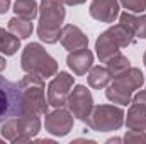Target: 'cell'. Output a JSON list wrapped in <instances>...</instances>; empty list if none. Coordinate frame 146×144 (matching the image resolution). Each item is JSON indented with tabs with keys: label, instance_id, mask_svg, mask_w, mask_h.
<instances>
[{
	"label": "cell",
	"instance_id": "6da1fadb",
	"mask_svg": "<svg viewBox=\"0 0 146 144\" xmlns=\"http://www.w3.org/2000/svg\"><path fill=\"white\" fill-rule=\"evenodd\" d=\"M66 10L63 0H42L39 5V24L37 36L46 44H54L60 41L61 24L65 20Z\"/></svg>",
	"mask_w": 146,
	"mask_h": 144
},
{
	"label": "cell",
	"instance_id": "7a4b0ae2",
	"mask_svg": "<svg viewBox=\"0 0 146 144\" xmlns=\"http://www.w3.org/2000/svg\"><path fill=\"white\" fill-rule=\"evenodd\" d=\"M21 68L26 73L37 75L44 80L58 73V63L39 42H29L22 51Z\"/></svg>",
	"mask_w": 146,
	"mask_h": 144
},
{
	"label": "cell",
	"instance_id": "3957f363",
	"mask_svg": "<svg viewBox=\"0 0 146 144\" xmlns=\"http://www.w3.org/2000/svg\"><path fill=\"white\" fill-rule=\"evenodd\" d=\"M21 92H22V114H37L46 115L48 114V102L44 97V81L41 76L27 73L19 81Z\"/></svg>",
	"mask_w": 146,
	"mask_h": 144
},
{
	"label": "cell",
	"instance_id": "277c9868",
	"mask_svg": "<svg viewBox=\"0 0 146 144\" xmlns=\"http://www.w3.org/2000/svg\"><path fill=\"white\" fill-rule=\"evenodd\" d=\"M136 41V36L121 22L115 24L114 27H110L107 31H104L99 39L95 41V51L97 56L102 63H106L109 58H112L115 53H119L121 48H126L129 44H133Z\"/></svg>",
	"mask_w": 146,
	"mask_h": 144
},
{
	"label": "cell",
	"instance_id": "5b68a950",
	"mask_svg": "<svg viewBox=\"0 0 146 144\" xmlns=\"http://www.w3.org/2000/svg\"><path fill=\"white\" fill-rule=\"evenodd\" d=\"M83 122L87 124V127L97 132L117 131L124 124V112L122 108L114 105H97L92 108V112Z\"/></svg>",
	"mask_w": 146,
	"mask_h": 144
},
{
	"label": "cell",
	"instance_id": "8992f818",
	"mask_svg": "<svg viewBox=\"0 0 146 144\" xmlns=\"http://www.w3.org/2000/svg\"><path fill=\"white\" fill-rule=\"evenodd\" d=\"M22 114V92L19 83L0 76V126Z\"/></svg>",
	"mask_w": 146,
	"mask_h": 144
},
{
	"label": "cell",
	"instance_id": "52a82bcc",
	"mask_svg": "<svg viewBox=\"0 0 146 144\" xmlns=\"http://www.w3.org/2000/svg\"><path fill=\"white\" fill-rule=\"evenodd\" d=\"M65 105L68 107L73 117H76L83 122L94 108V98H92L90 90L85 85H76L73 88V92L68 95Z\"/></svg>",
	"mask_w": 146,
	"mask_h": 144
},
{
	"label": "cell",
	"instance_id": "ba28073f",
	"mask_svg": "<svg viewBox=\"0 0 146 144\" xmlns=\"http://www.w3.org/2000/svg\"><path fill=\"white\" fill-rule=\"evenodd\" d=\"M73 83H75V76L60 71L48 85V104L51 107H63L66 104Z\"/></svg>",
	"mask_w": 146,
	"mask_h": 144
},
{
	"label": "cell",
	"instance_id": "9c48e42d",
	"mask_svg": "<svg viewBox=\"0 0 146 144\" xmlns=\"http://www.w3.org/2000/svg\"><path fill=\"white\" fill-rule=\"evenodd\" d=\"M44 127L49 134L63 137L73 129V115L70 110H65L61 107H56V110L46 114Z\"/></svg>",
	"mask_w": 146,
	"mask_h": 144
},
{
	"label": "cell",
	"instance_id": "30bf717a",
	"mask_svg": "<svg viewBox=\"0 0 146 144\" xmlns=\"http://www.w3.org/2000/svg\"><path fill=\"white\" fill-rule=\"evenodd\" d=\"M15 119H17V132H19V136L14 141V144L31 141L39 132V129H41V120H39L37 114H27V112H24V114H21Z\"/></svg>",
	"mask_w": 146,
	"mask_h": 144
},
{
	"label": "cell",
	"instance_id": "8fae6325",
	"mask_svg": "<svg viewBox=\"0 0 146 144\" xmlns=\"http://www.w3.org/2000/svg\"><path fill=\"white\" fill-rule=\"evenodd\" d=\"M88 12L95 20L110 24L119 17V2L117 0H92Z\"/></svg>",
	"mask_w": 146,
	"mask_h": 144
},
{
	"label": "cell",
	"instance_id": "7c38bea8",
	"mask_svg": "<svg viewBox=\"0 0 146 144\" xmlns=\"http://www.w3.org/2000/svg\"><path fill=\"white\" fill-rule=\"evenodd\" d=\"M66 65L76 76H83L87 71H90L94 65V53L88 48H82L76 51H70L66 58Z\"/></svg>",
	"mask_w": 146,
	"mask_h": 144
},
{
	"label": "cell",
	"instance_id": "4fadbf2b",
	"mask_svg": "<svg viewBox=\"0 0 146 144\" xmlns=\"http://www.w3.org/2000/svg\"><path fill=\"white\" fill-rule=\"evenodd\" d=\"M60 42L65 49L68 51H76L82 48L88 46V37L82 32L80 27L73 26V24H66L61 27V34H60Z\"/></svg>",
	"mask_w": 146,
	"mask_h": 144
},
{
	"label": "cell",
	"instance_id": "5bb4252c",
	"mask_svg": "<svg viewBox=\"0 0 146 144\" xmlns=\"http://www.w3.org/2000/svg\"><path fill=\"white\" fill-rule=\"evenodd\" d=\"M112 78H114L115 83H119L121 87L127 88L129 92H134V90L141 88V85L145 83V75L141 73V70L133 68V66H129V68L124 70V71L117 73V75L112 76Z\"/></svg>",
	"mask_w": 146,
	"mask_h": 144
},
{
	"label": "cell",
	"instance_id": "9a60e30c",
	"mask_svg": "<svg viewBox=\"0 0 146 144\" xmlns=\"http://www.w3.org/2000/svg\"><path fill=\"white\" fill-rule=\"evenodd\" d=\"M126 126L129 131H146V105L131 102L126 117Z\"/></svg>",
	"mask_w": 146,
	"mask_h": 144
},
{
	"label": "cell",
	"instance_id": "2e32d148",
	"mask_svg": "<svg viewBox=\"0 0 146 144\" xmlns=\"http://www.w3.org/2000/svg\"><path fill=\"white\" fill-rule=\"evenodd\" d=\"M106 88H107V90H106V97L109 98L110 102L119 104V105H127V104H131V100H133V92H129L127 88L121 87V85L115 83V81H112V83L107 85Z\"/></svg>",
	"mask_w": 146,
	"mask_h": 144
},
{
	"label": "cell",
	"instance_id": "e0dca14e",
	"mask_svg": "<svg viewBox=\"0 0 146 144\" xmlns=\"http://www.w3.org/2000/svg\"><path fill=\"white\" fill-rule=\"evenodd\" d=\"M33 20H27V19H22L19 15L12 17L9 20V31L17 36L19 39H27V37L33 34Z\"/></svg>",
	"mask_w": 146,
	"mask_h": 144
},
{
	"label": "cell",
	"instance_id": "ac0fdd59",
	"mask_svg": "<svg viewBox=\"0 0 146 144\" xmlns=\"http://www.w3.org/2000/svg\"><path fill=\"white\" fill-rule=\"evenodd\" d=\"M19 48H21V39L14 36L10 31L0 27V53H3L5 56H12L19 51Z\"/></svg>",
	"mask_w": 146,
	"mask_h": 144
},
{
	"label": "cell",
	"instance_id": "d6986e66",
	"mask_svg": "<svg viewBox=\"0 0 146 144\" xmlns=\"http://www.w3.org/2000/svg\"><path fill=\"white\" fill-rule=\"evenodd\" d=\"M110 78H112V75H110V71L107 68L94 66V68H90V73H88V85L92 88L100 90V88H106L109 85Z\"/></svg>",
	"mask_w": 146,
	"mask_h": 144
},
{
	"label": "cell",
	"instance_id": "ffe728a7",
	"mask_svg": "<svg viewBox=\"0 0 146 144\" xmlns=\"http://www.w3.org/2000/svg\"><path fill=\"white\" fill-rule=\"evenodd\" d=\"M14 12H15V15L22 17V19L34 20L39 14V5L36 3V0H15Z\"/></svg>",
	"mask_w": 146,
	"mask_h": 144
},
{
	"label": "cell",
	"instance_id": "44dd1931",
	"mask_svg": "<svg viewBox=\"0 0 146 144\" xmlns=\"http://www.w3.org/2000/svg\"><path fill=\"white\" fill-rule=\"evenodd\" d=\"M106 65H107V70L110 71L112 76H115L117 73L124 71V70H127V68L131 66L129 59H127L124 54H121V53H115L112 58H109V59L106 61Z\"/></svg>",
	"mask_w": 146,
	"mask_h": 144
},
{
	"label": "cell",
	"instance_id": "7402d4cb",
	"mask_svg": "<svg viewBox=\"0 0 146 144\" xmlns=\"http://www.w3.org/2000/svg\"><path fill=\"white\" fill-rule=\"evenodd\" d=\"M122 7L133 14H143L146 10V0H121Z\"/></svg>",
	"mask_w": 146,
	"mask_h": 144
},
{
	"label": "cell",
	"instance_id": "603a6c76",
	"mask_svg": "<svg viewBox=\"0 0 146 144\" xmlns=\"http://www.w3.org/2000/svg\"><path fill=\"white\" fill-rule=\"evenodd\" d=\"M124 143H146V131H127Z\"/></svg>",
	"mask_w": 146,
	"mask_h": 144
},
{
	"label": "cell",
	"instance_id": "cb8c5ba5",
	"mask_svg": "<svg viewBox=\"0 0 146 144\" xmlns=\"http://www.w3.org/2000/svg\"><path fill=\"white\" fill-rule=\"evenodd\" d=\"M131 102H136V104H143V105H146V90L138 92V93L133 97V100H131Z\"/></svg>",
	"mask_w": 146,
	"mask_h": 144
},
{
	"label": "cell",
	"instance_id": "d4e9b609",
	"mask_svg": "<svg viewBox=\"0 0 146 144\" xmlns=\"http://www.w3.org/2000/svg\"><path fill=\"white\" fill-rule=\"evenodd\" d=\"M10 9V0H0V15Z\"/></svg>",
	"mask_w": 146,
	"mask_h": 144
},
{
	"label": "cell",
	"instance_id": "484cf974",
	"mask_svg": "<svg viewBox=\"0 0 146 144\" xmlns=\"http://www.w3.org/2000/svg\"><path fill=\"white\" fill-rule=\"evenodd\" d=\"M87 0H63V3H66V5H82Z\"/></svg>",
	"mask_w": 146,
	"mask_h": 144
},
{
	"label": "cell",
	"instance_id": "4316f807",
	"mask_svg": "<svg viewBox=\"0 0 146 144\" xmlns=\"http://www.w3.org/2000/svg\"><path fill=\"white\" fill-rule=\"evenodd\" d=\"M5 66H7V61H5V58H3V56H0V73L5 70Z\"/></svg>",
	"mask_w": 146,
	"mask_h": 144
},
{
	"label": "cell",
	"instance_id": "83f0119b",
	"mask_svg": "<svg viewBox=\"0 0 146 144\" xmlns=\"http://www.w3.org/2000/svg\"><path fill=\"white\" fill-rule=\"evenodd\" d=\"M121 141H122V139H119V137H114V139H109L107 143H121Z\"/></svg>",
	"mask_w": 146,
	"mask_h": 144
},
{
	"label": "cell",
	"instance_id": "f1b7e54d",
	"mask_svg": "<svg viewBox=\"0 0 146 144\" xmlns=\"http://www.w3.org/2000/svg\"><path fill=\"white\" fill-rule=\"evenodd\" d=\"M143 63H145V66H146V51H145V56H143Z\"/></svg>",
	"mask_w": 146,
	"mask_h": 144
}]
</instances>
